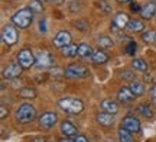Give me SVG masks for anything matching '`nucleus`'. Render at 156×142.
I'll return each mask as SVG.
<instances>
[{
  "mask_svg": "<svg viewBox=\"0 0 156 142\" xmlns=\"http://www.w3.org/2000/svg\"><path fill=\"white\" fill-rule=\"evenodd\" d=\"M34 16H35V13L29 6L28 7H22V9H19V10H16L13 13V16H12V23L19 29H26L32 25Z\"/></svg>",
  "mask_w": 156,
  "mask_h": 142,
  "instance_id": "f257e3e1",
  "label": "nucleus"
},
{
  "mask_svg": "<svg viewBox=\"0 0 156 142\" xmlns=\"http://www.w3.org/2000/svg\"><path fill=\"white\" fill-rule=\"evenodd\" d=\"M134 94L132 93V90L129 87H120L117 91V99L120 103H132L134 100Z\"/></svg>",
  "mask_w": 156,
  "mask_h": 142,
  "instance_id": "ddd939ff",
  "label": "nucleus"
},
{
  "mask_svg": "<svg viewBox=\"0 0 156 142\" xmlns=\"http://www.w3.org/2000/svg\"><path fill=\"white\" fill-rule=\"evenodd\" d=\"M88 75V68L83 64H69L65 68V77L68 78H84Z\"/></svg>",
  "mask_w": 156,
  "mask_h": 142,
  "instance_id": "20e7f679",
  "label": "nucleus"
},
{
  "mask_svg": "<svg viewBox=\"0 0 156 142\" xmlns=\"http://www.w3.org/2000/svg\"><path fill=\"white\" fill-rule=\"evenodd\" d=\"M137 112H139L142 116H145L147 119H152L153 118V112H152V109L149 104H146V103H142L137 106Z\"/></svg>",
  "mask_w": 156,
  "mask_h": 142,
  "instance_id": "a878e982",
  "label": "nucleus"
},
{
  "mask_svg": "<svg viewBox=\"0 0 156 142\" xmlns=\"http://www.w3.org/2000/svg\"><path fill=\"white\" fill-rule=\"evenodd\" d=\"M29 7L34 10V13H42V10H44V6H42L41 0H30Z\"/></svg>",
  "mask_w": 156,
  "mask_h": 142,
  "instance_id": "c756f323",
  "label": "nucleus"
},
{
  "mask_svg": "<svg viewBox=\"0 0 156 142\" xmlns=\"http://www.w3.org/2000/svg\"><path fill=\"white\" fill-rule=\"evenodd\" d=\"M71 39H73V36H71V34H69L68 31H59V32L54 36L52 44H54L55 48H59V49H61V48H64L65 45L71 44Z\"/></svg>",
  "mask_w": 156,
  "mask_h": 142,
  "instance_id": "1a4fd4ad",
  "label": "nucleus"
},
{
  "mask_svg": "<svg viewBox=\"0 0 156 142\" xmlns=\"http://www.w3.org/2000/svg\"><path fill=\"white\" fill-rule=\"evenodd\" d=\"M129 22H130V19H129V16L124 13V12H119V13H116V16H114V19H113V23L120 29L127 28Z\"/></svg>",
  "mask_w": 156,
  "mask_h": 142,
  "instance_id": "f3484780",
  "label": "nucleus"
},
{
  "mask_svg": "<svg viewBox=\"0 0 156 142\" xmlns=\"http://www.w3.org/2000/svg\"><path fill=\"white\" fill-rule=\"evenodd\" d=\"M137 51V44L134 42V41H130L126 46V52H127L129 55H134V52Z\"/></svg>",
  "mask_w": 156,
  "mask_h": 142,
  "instance_id": "7c9ffc66",
  "label": "nucleus"
},
{
  "mask_svg": "<svg viewBox=\"0 0 156 142\" xmlns=\"http://www.w3.org/2000/svg\"><path fill=\"white\" fill-rule=\"evenodd\" d=\"M7 113H9V112L6 110V107L5 106H2V107H0V119H5Z\"/></svg>",
  "mask_w": 156,
  "mask_h": 142,
  "instance_id": "e433bc0d",
  "label": "nucleus"
},
{
  "mask_svg": "<svg viewBox=\"0 0 156 142\" xmlns=\"http://www.w3.org/2000/svg\"><path fill=\"white\" fill-rule=\"evenodd\" d=\"M140 16L142 19H146V20H151L156 16V3L155 2H149L146 5L142 6V10H140Z\"/></svg>",
  "mask_w": 156,
  "mask_h": 142,
  "instance_id": "f8f14e48",
  "label": "nucleus"
},
{
  "mask_svg": "<svg viewBox=\"0 0 156 142\" xmlns=\"http://www.w3.org/2000/svg\"><path fill=\"white\" fill-rule=\"evenodd\" d=\"M97 44H98V46L103 48V49H108V48L113 46L114 42H113V39L110 36H107V35H100V36L97 38Z\"/></svg>",
  "mask_w": 156,
  "mask_h": 142,
  "instance_id": "5701e85b",
  "label": "nucleus"
},
{
  "mask_svg": "<svg viewBox=\"0 0 156 142\" xmlns=\"http://www.w3.org/2000/svg\"><path fill=\"white\" fill-rule=\"evenodd\" d=\"M130 9L133 12H139V13H140V10H142V7H140L139 5H136V3H133V5L130 6Z\"/></svg>",
  "mask_w": 156,
  "mask_h": 142,
  "instance_id": "4c0bfd02",
  "label": "nucleus"
},
{
  "mask_svg": "<svg viewBox=\"0 0 156 142\" xmlns=\"http://www.w3.org/2000/svg\"><path fill=\"white\" fill-rule=\"evenodd\" d=\"M32 142H45V139L44 138H36V139H34Z\"/></svg>",
  "mask_w": 156,
  "mask_h": 142,
  "instance_id": "79ce46f5",
  "label": "nucleus"
},
{
  "mask_svg": "<svg viewBox=\"0 0 156 142\" xmlns=\"http://www.w3.org/2000/svg\"><path fill=\"white\" fill-rule=\"evenodd\" d=\"M117 137H119V141L120 142H134L132 132L127 131V129H124L123 126H120V129L117 131Z\"/></svg>",
  "mask_w": 156,
  "mask_h": 142,
  "instance_id": "4be33fe9",
  "label": "nucleus"
},
{
  "mask_svg": "<svg viewBox=\"0 0 156 142\" xmlns=\"http://www.w3.org/2000/svg\"><path fill=\"white\" fill-rule=\"evenodd\" d=\"M64 0H49V3H54V5H61Z\"/></svg>",
  "mask_w": 156,
  "mask_h": 142,
  "instance_id": "ea45409f",
  "label": "nucleus"
},
{
  "mask_svg": "<svg viewBox=\"0 0 156 142\" xmlns=\"http://www.w3.org/2000/svg\"><path fill=\"white\" fill-rule=\"evenodd\" d=\"M22 65L19 63H10L7 64L5 68H3V77L7 80L10 78H16V77H19L20 74H22Z\"/></svg>",
  "mask_w": 156,
  "mask_h": 142,
  "instance_id": "9d476101",
  "label": "nucleus"
},
{
  "mask_svg": "<svg viewBox=\"0 0 156 142\" xmlns=\"http://www.w3.org/2000/svg\"><path fill=\"white\" fill-rule=\"evenodd\" d=\"M132 67H133L136 71H140V73H147V64H146L145 60L142 58H134L132 61Z\"/></svg>",
  "mask_w": 156,
  "mask_h": 142,
  "instance_id": "393cba45",
  "label": "nucleus"
},
{
  "mask_svg": "<svg viewBox=\"0 0 156 142\" xmlns=\"http://www.w3.org/2000/svg\"><path fill=\"white\" fill-rule=\"evenodd\" d=\"M97 6H98V9H100L104 15L112 13V5H110L107 0H98V2H97Z\"/></svg>",
  "mask_w": 156,
  "mask_h": 142,
  "instance_id": "c85d7f7f",
  "label": "nucleus"
},
{
  "mask_svg": "<svg viewBox=\"0 0 156 142\" xmlns=\"http://www.w3.org/2000/svg\"><path fill=\"white\" fill-rule=\"evenodd\" d=\"M55 63V60H54V55L48 51H41L38 54V57H36V67L38 68H48V67H52Z\"/></svg>",
  "mask_w": 156,
  "mask_h": 142,
  "instance_id": "6e6552de",
  "label": "nucleus"
},
{
  "mask_svg": "<svg viewBox=\"0 0 156 142\" xmlns=\"http://www.w3.org/2000/svg\"><path fill=\"white\" fill-rule=\"evenodd\" d=\"M58 122V115L54 112H45L38 118V123L42 129H52Z\"/></svg>",
  "mask_w": 156,
  "mask_h": 142,
  "instance_id": "423d86ee",
  "label": "nucleus"
},
{
  "mask_svg": "<svg viewBox=\"0 0 156 142\" xmlns=\"http://www.w3.org/2000/svg\"><path fill=\"white\" fill-rule=\"evenodd\" d=\"M74 26L78 29H81V31H87V29H88V22H87V20H77V22L74 23Z\"/></svg>",
  "mask_w": 156,
  "mask_h": 142,
  "instance_id": "2f4dec72",
  "label": "nucleus"
},
{
  "mask_svg": "<svg viewBox=\"0 0 156 142\" xmlns=\"http://www.w3.org/2000/svg\"><path fill=\"white\" fill-rule=\"evenodd\" d=\"M151 99H152V103L156 106V84L152 86V89H151Z\"/></svg>",
  "mask_w": 156,
  "mask_h": 142,
  "instance_id": "72a5a7b5",
  "label": "nucleus"
},
{
  "mask_svg": "<svg viewBox=\"0 0 156 142\" xmlns=\"http://www.w3.org/2000/svg\"><path fill=\"white\" fill-rule=\"evenodd\" d=\"M17 63L20 64L23 68H30L32 65L36 64V57L29 48H23L17 54Z\"/></svg>",
  "mask_w": 156,
  "mask_h": 142,
  "instance_id": "39448f33",
  "label": "nucleus"
},
{
  "mask_svg": "<svg viewBox=\"0 0 156 142\" xmlns=\"http://www.w3.org/2000/svg\"><path fill=\"white\" fill-rule=\"evenodd\" d=\"M127 29L130 32H142L145 29V25H143V22L140 19H132L127 25Z\"/></svg>",
  "mask_w": 156,
  "mask_h": 142,
  "instance_id": "b1692460",
  "label": "nucleus"
},
{
  "mask_svg": "<svg viewBox=\"0 0 156 142\" xmlns=\"http://www.w3.org/2000/svg\"><path fill=\"white\" fill-rule=\"evenodd\" d=\"M39 31L44 32V34L48 31V26H46V20H45V19H42V20L39 22Z\"/></svg>",
  "mask_w": 156,
  "mask_h": 142,
  "instance_id": "f704fd0d",
  "label": "nucleus"
},
{
  "mask_svg": "<svg viewBox=\"0 0 156 142\" xmlns=\"http://www.w3.org/2000/svg\"><path fill=\"white\" fill-rule=\"evenodd\" d=\"M117 3H132V2H134V0H116Z\"/></svg>",
  "mask_w": 156,
  "mask_h": 142,
  "instance_id": "a19ab883",
  "label": "nucleus"
},
{
  "mask_svg": "<svg viewBox=\"0 0 156 142\" xmlns=\"http://www.w3.org/2000/svg\"><path fill=\"white\" fill-rule=\"evenodd\" d=\"M129 89L132 90L134 96H142L143 93H145V84L142 83V81H137V80H133V81H130V84H129Z\"/></svg>",
  "mask_w": 156,
  "mask_h": 142,
  "instance_id": "412c9836",
  "label": "nucleus"
},
{
  "mask_svg": "<svg viewBox=\"0 0 156 142\" xmlns=\"http://www.w3.org/2000/svg\"><path fill=\"white\" fill-rule=\"evenodd\" d=\"M142 41L146 44H156V31H145L142 34Z\"/></svg>",
  "mask_w": 156,
  "mask_h": 142,
  "instance_id": "bb28decb",
  "label": "nucleus"
},
{
  "mask_svg": "<svg viewBox=\"0 0 156 142\" xmlns=\"http://www.w3.org/2000/svg\"><path fill=\"white\" fill-rule=\"evenodd\" d=\"M97 122L100 123L101 126L104 128H108L114 123V115L107 113V112H101V113L97 115Z\"/></svg>",
  "mask_w": 156,
  "mask_h": 142,
  "instance_id": "2eb2a0df",
  "label": "nucleus"
},
{
  "mask_svg": "<svg viewBox=\"0 0 156 142\" xmlns=\"http://www.w3.org/2000/svg\"><path fill=\"white\" fill-rule=\"evenodd\" d=\"M61 54L67 58H74L78 57V45L75 44H68L64 48H61Z\"/></svg>",
  "mask_w": 156,
  "mask_h": 142,
  "instance_id": "aec40b11",
  "label": "nucleus"
},
{
  "mask_svg": "<svg viewBox=\"0 0 156 142\" xmlns=\"http://www.w3.org/2000/svg\"><path fill=\"white\" fill-rule=\"evenodd\" d=\"M2 39H3V42L7 44L9 46L15 45L17 42V39H19L17 31L13 28V26H10V25L5 26V28H3V32H2Z\"/></svg>",
  "mask_w": 156,
  "mask_h": 142,
  "instance_id": "0eeeda50",
  "label": "nucleus"
},
{
  "mask_svg": "<svg viewBox=\"0 0 156 142\" xmlns=\"http://www.w3.org/2000/svg\"><path fill=\"white\" fill-rule=\"evenodd\" d=\"M74 142H88L87 137H84V135H77V137L74 138Z\"/></svg>",
  "mask_w": 156,
  "mask_h": 142,
  "instance_id": "c9c22d12",
  "label": "nucleus"
},
{
  "mask_svg": "<svg viewBox=\"0 0 156 142\" xmlns=\"http://www.w3.org/2000/svg\"><path fill=\"white\" fill-rule=\"evenodd\" d=\"M58 106L61 110L67 112L71 115H78L83 112L84 109V103L80 99H74V97H64L58 102Z\"/></svg>",
  "mask_w": 156,
  "mask_h": 142,
  "instance_id": "7ed1b4c3",
  "label": "nucleus"
},
{
  "mask_svg": "<svg viewBox=\"0 0 156 142\" xmlns=\"http://www.w3.org/2000/svg\"><path fill=\"white\" fill-rule=\"evenodd\" d=\"M91 61H93V64H95V65H103V64H106L107 61H108V54H107L104 49H98V51L94 52Z\"/></svg>",
  "mask_w": 156,
  "mask_h": 142,
  "instance_id": "a211bd4d",
  "label": "nucleus"
},
{
  "mask_svg": "<svg viewBox=\"0 0 156 142\" xmlns=\"http://www.w3.org/2000/svg\"><path fill=\"white\" fill-rule=\"evenodd\" d=\"M122 77L123 78H126V80H130V81H133V74L130 73V71H129V70H124V71H123L122 73Z\"/></svg>",
  "mask_w": 156,
  "mask_h": 142,
  "instance_id": "473e14b6",
  "label": "nucleus"
},
{
  "mask_svg": "<svg viewBox=\"0 0 156 142\" xmlns=\"http://www.w3.org/2000/svg\"><path fill=\"white\" fill-rule=\"evenodd\" d=\"M61 133L64 137H74V135H77V126L65 120L61 123Z\"/></svg>",
  "mask_w": 156,
  "mask_h": 142,
  "instance_id": "6ab92c4d",
  "label": "nucleus"
},
{
  "mask_svg": "<svg viewBox=\"0 0 156 142\" xmlns=\"http://www.w3.org/2000/svg\"><path fill=\"white\" fill-rule=\"evenodd\" d=\"M42 3H49V0H41Z\"/></svg>",
  "mask_w": 156,
  "mask_h": 142,
  "instance_id": "37998d69",
  "label": "nucleus"
},
{
  "mask_svg": "<svg viewBox=\"0 0 156 142\" xmlns=\"http://www.w3.org/2000/svg\"><path fill=\"white\" fill-rule=\"evenodd\" d=\"M152 2H155V3H156V0H152Z\"/></svg>",
  "mask_w": 156,
  "mask_h": 142,
  "instance_id": "c03bdc74",
  "label": "nucleus"
},
{
  "mask_svg": "<svg viewBox=\"0 0 156 142\" xmlns=\"http://www.w3.org/2000/svg\"><path fill=\"white\" fill-rule=\"evenodd\" d=\"M93 55H94V51H93L91 45L85 44V42H83V44L78 45V57L80 58L88 60V58H93Z\"/></svg>",
  "mask_w": 156,
  "mask_h": 142,
  "instance_id": "dca6fc26",
  "label": "nucleus"
},
{
  "mask_svg": "<svg viewBox=\"0 0 156 142\" xmlns=\"http://www.w3.org/2000/svg\"><path fill=\"white\" fill-rule=\"evenodd\" d=\"M100 106H101V109H103V112H107V113L116 115L117 112H119V103H117L116 100H112V99L101 100Z\"/></svg>",
  "mask_w": 156,
  "mask_h": 142,
  "instance_id": "4468645a",
  "label": "nucleus"
},
{
  "mask_svg": "<svg viewBox=\"0 0 156 142\" xmlns=\"http://www.w3.org/2000/svg\"><path fill=\"white\" fill-rule=\"evenodd\" d=\"M122 126L124 128V129H127V131H130L132 133L133 132H139L140 131V122L137 118H134V116H126L124 119L122 120Z\"/></svg>",
  "mask_w": 156,
  "mask_h": 142,
  "instance_id": "9b49d317",
  "label": "nucleus"
},
{
  "mask_svg": "<svg viewBox=\"0 0 156 142\" xmlns=\"http://www.w3.org/2000/svg\"><path fill=\"white\" fill-rule=\"evenodd\" d=\"M19 96L23 97V99H34V97H36V90H35V89H30V87L20 89V90H19Z\"/></svg>",
  "mask_w": 156,
  "mask_h": 142,
  "instance_id": "cd10ccee",
  "label": "nucleus"
},
{
  "mask_svg": "<svg viewBox=\"0 0 156 142\" xmlns=\"http://www.w3.org/2000/svg\"><path fill=\"white\" fill-rule=\"evenodd\" d=\"M59 142H74V139H71V138L65 137V138H62V139H59Z\"/></svg>",
  "mask_w": 156,
  "mask_h": 142,
  "instance_id": "58836bf2",
  "label": "nucleus"
},
{
  "mask_svg": "<svg viewBox=\"0 0 156 142\" xmlns=\"http://www.w3.org/2000/svg\"><path fill=\"white\" fill-rule=\"evenodd\" d=\"M15 116H16V120L19 123L26 125V123H30L32 120L36 119V109L30 103H23L17 107Z\"/></svg>",
  "mask_w": 156,
  "mask_h": 142,
  "instance_id": "f03ea898",
  "label": "nucleus"
}]
</instances>
